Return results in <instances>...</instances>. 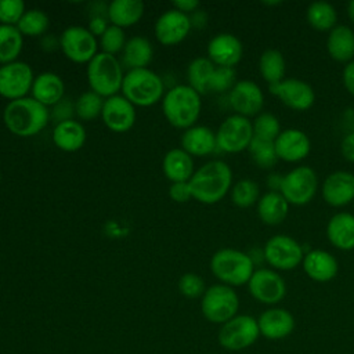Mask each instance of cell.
<instances>
[{
    "instance_id": "cell-9",
    "label": "cell",
    "mask_w": 354,
    "mask_h": 354,
    "mask_svg": "<svg viewBox=\"0 0 354 354\" xmlns=\"http://www.w3.org/2000/svg\"><path fill=\"white\" fill-rule=\"evenodd\" d=\"M260 335L257 319L252 315H235L221 325L218 330V343L230 351H241L252 346Z\"/></svg>"
},
{
    "instance_id": "cell-44",
    "label": "cell",
    "mask_w": 354,
    "mask_h": 354,
    "mask_svg": "<svg viewBox=\"0 0 354 354\" xmlns=\"http://www.w3.org/2000/svg\"><path fill=\"white\" fill-rule=\"evenodd\" d=\"M178 290L183 296L188 299L202 297L206 290L205 281L201 275L195 272H185L178 279Z\"/></svg>"
},
{
    "instance_id": "cell-27",
    "label": "cell",
    "mask_w": 354,
    "mask_h": 354,
    "mask_svg": "<svg viewBox=\"0 0 354 354\" xmlns=\"http://www.w3.org/2000/svg\"><path fill=\"white\" fill-rule=\"evenodd\" d=\"M51 138L58 149L64 152H75L86 142V129L75 119L65 120L54 126Z\"/></svg>"
},
{
    "instance_id": "cell-25",
    "label": "cell",
    "mask_w": 354,
    "mask_h": 354,
    "mask_svg": "<svg viewBox=\"0 0 354 354\" xmlns=\"http://www.w3.org/2000/svg\"><path fill=\"white\" fill-rule=\"evenodd\" d=\"M181 148L191 156H206L217 148L216 133L207 126L195 124L184 130Z\"/></svg>"
},
{
    "instance_id": "cell-39",
    "label": "cell",
    "mask_w": 354,
    "mask_h": 354,
    "mask_svg": "<svg viewBox=\"0 0 354 354\" xmlns=\"http://www.w3.org/2000/svg\"><path fill=\"white\" fill-rule=\"evenodd\" d=\"M248 149H249L254 163L261 169H270V167L275 166V163L279 159L277 155V151H275L274 141H266V140H261V138H257L253 136Z\"/></svg>"
},
{
    "instance_id": "cell-16",
    "label": "cell",
    "mask_w": 354,
    "mask_h": 354,
    "mask_svg": "<svg viewBox=\"0 0 354 354\" xmlns=\"http://www.w3.org/2000/svg\"><path fill=\"white\" fill-rule=\"evenodd\" d=\"M136 106L122 94L105 98L101 119L104 124L113 133H126L136 123Z\"/></svg>"
},
{
    "instance_id": "cell-37",
    "label": "cell",
    "mask_w": 354,
    "mask_h": 354,
    "mask_svg": "<svg viewBox=\"0 0 354 354\" xmlns=\"http://www.w3.org/2000/svg\"><path fill=\"white\" fill-rule=\"evenodd\" d=\"M48 26H50V18L40 8H28L17 25L22 36H28V37H39L44 35Z\"/></svg>"
},
{
    "instance_id": "cell-7",
    "label": "cell",
    "mask_w": 354,
    "mask_h": 354,
    "mask_svg": "<svg viewBox=\"0 0 354 354\" xmlns=\"http://www.w3.org/2000/svg\"><path fill=\"white\" fill-rule=\"evenodd\" d=\"M239 299L234 288L216 283L206 288L201 297V310L203 317L213 324H225L236 315Z\"/></svg>"
},
{
    "instance_id": "cell-32",
    "label": "cell",
    "mask_w": 354,
    "mask_h": 354,
    "mask_svg": "<svg viewBox=\"0 0 354 354\" xmlns=\"http://www.w3.org/2000/svg\"><path fill=\"white\" fill-rule=\"evenodd\" d=\"M153 57L152 43L144 36H133L127 39L122 51V61L129 69L148 68Z\"/></svg>"
},
{
    "instance_id": "cell-54",
    "label": "cell",
    "mask_w": 354,
    "mask_h": 354,
    "mask_svg": "<svg viewBox=\"0 0 354 354\" xmlns=\"http://www.w3.org/2000/svg\"><path fill=\"white\" fill-rule=\"evenodd\" d=\"M264 4H279V1H264Z\"/></svg>"
},
{
    "instance_id": "cell-15",
    "label": "cell",
    "mask_w": 354,
    "mask_h": 354,
    "mask_svg": "<svg viewBox=\"0 0 354 354\" xmlns=\"http://www.w3.org/2000/svg\"><path fill=\"white\" fill-rule=\"evenodd\" d=\"M191 28L192 22L189 15L171 7L158 17L153 26V33L160 44L176 46L188 36Z\"/></svg>"
},
{
    "instance_id": "cell-5",
    "label": "cell",
    "mask_w": 354,
    "mask_h": 354,
    "mask_svg": "<svg viewBox=\"0 0 354 354\" xmlns=\"http://www.w3.org/2000/svg\"><path fill=\"white\" fill-rule=\"evenodd\" d=\"M210 270L221 283L232 288L249 282L254 272V263L253 259L242 250L223 248L213 253Z\"/></svg>"
},
{
    "instance_id": "cell-18",
    "label": "cell",
    "mask_w": 354,
    "mask_h": 354,
    "mask_svg": "<svg viewBox=\"0 0 354 354\" xmlns=\"http://www.w3.org/2000/svg\"><path fill=\"white\" fill-rule=\"evenodd\" d=\"M228 101L232 109L242 116L257 115L264 105V95L260 86L252 80H238L230 90Z\"/></svg>"
},
{
    "instance_id": "cell-23",
    "label": "cell",
    "mask_w": 354,
    "mask_h": 354,
    "mask_svg": "<svg viewBox=\"0 0 354 354\" xmlns=\"http://www.w3.org/2000/svg\"><path fill=\"white\" fill-rule=\"evenodd\" d=\"M30 97L47 108L53 106L65 97L64 80L54 72H41L35 76Z\"/></svg>"
},
{
    "instance_id": "cell-29",
    "label": "cell",
    "mask_w": 354,
    "mask_h": 354,
    "mask_svg": "<svg viewBox=\"0 0 354 354\" xmlns=\"http://www.w3.org/2000/svg\"><path fill=\"white\" fill-rule=\"evenodd\" d=\"M141 0H112L106 7V18L111 25L122 29L136 25L144 15Z\"/></svg>"
},
{
    "instance_id": "cell-34",
    "label": "cell",
    "mask_w": 354,
    "mask_h": 354,
    "mask_svg": "<svg viewBox=\"0 0 354 354\" xmlns=\"http://www.w3.org/2000/svg\"><path fill=\"white\" fill-rule=\"evenodd\" d=\"M306 17L308 24L317 30H330L336 26L337 21L336 8L325 0L310 3L306 11Z\"/></svg>"
},
{
    "instance_id": "cell-4",
    "label": "cell",
    "mask_w": 354,
    "mask_h": 354,
    "mask_svg": "<svg viewBox=\"0 0 354 354\" xmlns=\"http://www.w3.org/2000/svg\"><path fill=\"white\" fill-rule=\"evenodd\" d=\"M122 95L134 106H152L162 101L165 84L162 77L149 68L129 69L124 73Z\"/></svg>"
},
{
    "instance_id": "cell-49",
    "label": "cell",
    "mask_w": 354,
    "mask_h": 354,
    "mask_svg": "<svg viewBox=\"0 0 354 354\" xmlns=\"http://www.w3.org/2000/svg\"><path fill=\"white\" fill-rule=\"evenodd\" d=\"M340 151H342V155L350 160V162H354V131L353 133H348L342 144H340Z\"/></svg>"
},
{
    "instance_id": "cell-22",
    "label": "cell",
    "mask_w": 354,
    "mask_h": 354,
    "mask_svg": "<svg viewBox=\"0 0 354 354\" xmlns=\"http://www.w3.org/2000/svg\"><path fill=\"white\" fill-rule=\"evenodd\" d=\"M260 335L270 340H281L295 329V318L285 308H268L260 314L259 319Z\"/></svg>"
},
{
    "instance_id": "cell-28",
    "label": "cell",
    "mask_w": 354,
    "mask_h": 354,
    "mask_svg": "<svg viewBox=\"0 0 354 354\" xmlns=\"http://www.w3.org/2000/svg\"><path fill=\"white\" fill-rule=\"evenodd\" d=\"M326 236L337 249H354V214L347 212L333 214L326 225Z\"/></svg>"
},
{
    "instance_id": "cell-1",
    "label": "cell",
    "mask_w": 354,
    "mask_h": 354,
    "mask_svg": "<svg viewBox=\"0 0 354 354\" xmlns=\"http://www.w3.org/2000/svg\"><path fill=\"white\" fill-rule=\"evenodd\" d=\"M3 122L18 137H33L50 122V109L30 95L8 101L3 109Z\"/></svg>"
},
{
    "instance_id": "cell-35",
    "label": "cell",
    "mask_w": 354,
    "mask_h": 354,
    "mask_svg": "<svg viewBox=\"0 0 354 354\" xmlns=\"http://www.w3.org/2000/svg\"><path fill=\"white\" fill-rule=\"evenodd\" d=\"M216 65L207 57L194 58L187 68L188 86L196 90L199 94L209 91V82Z\"/></svg>"
},
{
    "instance_id": "cell-30",
    "label": "cell",
    "mask_w": 354,
    "mask_h": 354,
    "mask_svg": "<svg viewBox=\"0 0 354 354\" xmlns=\"http://www.w3.org/2000/svg\"><path fill=\"white\" fill-rule=\"evenodd\" d=\"M289 212V203L278 191H268L257 201V214L268 225L281 224Z\"/></svg>"
},
{
    "instance_id": "cell-53",
    "label": "cell",
    "mask_w": 354,
    "mask_h": 354,
    "mask_svg": "<svg viewBox=\"0 0 354 354\" xmlns=\"http://www.w3.org/2000/svg\"><path fill=\"white\" fill-rule=\"evenodd\" d=\"M347 14L351 21H354V0H350L347 4Z\"/></svg>"
},
{
    "instance_id": "cell-36",
    "label": "cell",
    "mask_w": 354,
    "mask_h": 354,
    "mask_svg": "<svg viewBox=\"0 0 354 354\" xmlns=\"http://www.w3.org/2000/svg\"><path fill=\"white\" fill-rule=\"evenodd\" d=\"M259 69L263 79L270 84L283 80L286 64L282 53L277 48L264 50L259 59Z\"/></svg>"
},
{
    "instance_id": "cell-31",
    "label": "cell",
    "mask_w": 354,
    "mask_h": 354,
    "mask_svg": "<svg viewBox=\"0 0 354 354\" xmlns=\"http://www.w3.org/2000/svg\"><path fill=\"white\" fill-rule=\"evenodd\" d=\"M329 55L340 62L350 61L354 57V32L347 25H336L329 30L326 39Z\"/></svg>"
},
{
    "instance_id": "cell-51",
    "label": "cell",
    "mask_w": 354,
    "mask_h": 354,
    "mask_svg": "<svg viewBox=\"0 0 354 354\" xmlns=\"http://www.w3.org/2000/svg\"><path fill=\"white\" fill-rule=\"evenodd\" d=\"M343 83L348 93L354 95V59L350 61L343 69Z\"/></svg>"
},
{
    "instance_id": "cell-6",
    "label": "cell",
    "mask_w": 354,
    "mask_h": 354,
    "mask_svg": "<svg viewBox=\"0 0 354 354\" xmlns=\"http://www.w3.org/2000/svg\"><path fill=\"white\" fill-rule=\"evenodd\" d=\"M86 75L90 90L102 98L116 95L122 88L124 77L120 61L115 55L102 51H98L87 64Z\"/></svg>"
},
{
    "instance_id": "cell-41",
    "label": "cell",
    "mask_w": 354,
    "mask_h": 354,
    "mask_svg": "<svg viewBox=\"0 0 354 354\" xmlns=\"http://www.w3.org/2000/svg\"><path fill=\"white\" fill-rule=\"evenodd\" d=\"M281 133L279 120L270 112H261L253 122V136L266 141H275Z\"/></svg>"
},
{
    "instance_id": "cell-26",
    "label": "cell",
    "mask_w": 354,
    "mask_h": 354,
    "mask_svg": "<svg viewBox=\"0 0 354 354\" xmlns=\"http://www.w3.org/2000/svg\"><path fill=\"white\" fill-rule=\"evenodd\" d=\"M162 170L170 183L189 181L195 171L194 159L181 147L171 148L163 156Z\"/></svg>"
},
{
    "instance_id": "cell-43",
    "label": "cell",
    "mask_w": 354,
    "mask_h": 354,
    "mask_svg": "<svg viewBox=\"0 0 354 354\" xmlns=\"http://www.w3.org/2000/svg\"><path fill=\"white\" fill-rule=\"evenodd\" d=\"M236 83V72L230 66H216L209 82V91H230Z\"/></svg>"
},
{
    "instance_id": "cell-8",
    "label": "cell",
    "mask_w": 354,
    "mask_h": 354,
    "mask_svg": "<svg viewBox=\"0 0 354 354\" xmlns=\"http://www.w3.org/2000/svg\"><path fill=\"white\" fill-rule=\"evenodd\" d=\"M318 188V177L310 166H297L282 176L279 192L292 205L308 203Z\"/></svg>"
},
{
    "instance_id": "cell-20",
    "label": "cell",
    "mask_w": 354,
    "mask_h": 354,
    "mask_svg": "<svg viewBox=\"0 0 354 354\" xmlns=\"http://www.w3.org/2000/svg\"><path fill=\"white\" fill-rule=\"evenodd\" d=\"M322 196L330 206L339 207L354 199V174L337 170L326 176L322 183Z\"/></svg>"
},
{
    "instance_id": "cell-33",
    "label": "cell",
    "mask_w": 354,
    "mask_h": 354,
    "mask_svg": "<svg viewBox=\"0 0 354 354\" xmlns=\"http://www.w3.org/2000/svg\"><path fill=\"white\" fill-rule=\"evenodd\" d=\"M22 46L24 36L17 26L0 25V65L18 61Z\"/></svg>"
},
{
    "instance_id": "cell-40",
    "label": "cell",
    "mask_w": 354,
    "mask_h": 354,
    "mask_svg": "<svg viewBox=\"0 0 354 354\" xmlns=\"http://www.w3.org/2000/svg\"><path fill=\"white\" fill-rule=\"evenodd\" d=\"M259 185L250 178H242L231 187V201L238 207H249L259 201Z\"/></svg>"
},
{
    "instance_id": "cell-24",
    "label": "cell",
    "mask_w": 354,
    "mask_h": 354,
    "mask_svg": "<svg viewBox=\"0 0 354 354\" xmlns=\"http://www.w3.org/2000/svg\"><path fill=\"white\" fill-rule=\"evenodd\" d=\"M301 263L304 272L317 282H328L333 279L339 268L336 259L322 249H314L304 253Z\"/></svg>"
},
{
    "instance_id": "cell-46",
    "label": "cell",
    "mask_w": 354,
    "mask_h": 354,
    "mask_svg": "<svg viewBox=\"0 0 354 354\" xmlns=\"http://www.w3.org/2000/svg\"><path fill=\"white\" fill-rule=\"evenodd\" d=\"M75 113V102H69L68 98H62L59 102H57L55 105L51 106V111H50V119H53L57 123H61V122H65V120H71L73 119Z\"/></svg>"
},
{
    "instance_id": "cell-3",
    "label": "cell",
    "mask_w": 354,
    "mask_h": 354,
    "mask_svg": "<svg viewBox=\"0 0 354 354\" xmlns=\"http://www.w3.org/2000/svg\"><path fill=\"white\" fill-rule=\"evenodd\" d=\"M201 109V94L188 84L173 86L162 98L163 116L176 129L187 130L195 126Z\"/></svg>"
},
{
    "instance_id": "cell-21",
    "label": "cell",
    "mask_w": 354,
    "mask_h": 354,
    "mask_svg": "<svg viewBox=\"0 0 354 354\" xmlns=\"http://www.w3.org/2000/svg\"><path fill=\"white\" fill-rule=\"evenodd\" d=\"M279 159L286 162H299L304 159L311 149L308 136L299 129H286L279 133L274 141Z\"/></svg>"
},
{
    "instance_id": "cell-45",
    "label": "cell",
    "mask_w": 354,
    "mask_h": 354,
    "mask_svg": "<svg viewBox=\"0 0 354 354\" xmlns=\"http://www.w3.org/2000/svg\"><path fill=\"white\" fill-rule=\"evenodd\" d=\"M25 11L22 0H0V25L17 26Z\"/></svg>"
},
{
    "instance_id": "cell-38",
    "label": "cell",
    "mask_w": 354,
    "mask_h": 354,
    "mask_svg": "<svg viewBox=\"0 0 354 354\" xmlns=\"http://www.w3.org/2000/svg\"><path fill=\"white\" fill-rule=\"evenodd\" d=\"M104 101L105 98H102L97 93L91 90L84 91L75 101V115L84 122L93 120L101 116Z\"/></svg>"
},
{
    "instance_id": "cell-48",
    "label": "cell",
    "mask_w": 354,
    "mask_h": 354,
    "mask_svg": "<svg viewBox=\"0 0 354 354\" xmlns=\"http://www.w3.org/2000/svg\"><path fill=\"white\" fill-rule=\"evenodd\" d=\"M108 22L109 21H108L106 17H104V15H94V17L90 18L87 29L97 37V36H101L106 30V28L109 26Z\"/></svg>"
},
{
    "instance_id": "cell-2",
    "label": "cell",
    "mask_w": 354,
    "mask_h": 354,
    "mask_svg": "<svg viewBox=\"0 0 354 354\" xmlns=\"http://www.w3.org/2000/svg\"><path fill=\"white\" fill-rule=\"evenodd\" d=\"M231 184L232 170L220 159L202 165L194 171L189 180L192 199L205 205H213L221 201L231 189Z\"/></svg>"
},
{
    "instance_id": "cell-19",
    "label": "cell",
    "mask_w": 354,
    "mask_h": 354,
    "mask_svg": "<svg viewBox=\"0 0 354 354\" xmlns=\"http://www.w3.org/2000/svg\"><path fill=\"white\" fill-rule=\"evenodd\" d=\"M243 54V47L241 40L232 33H218L213 36L207 43V58L216 66H230L234 68Z\"/></svg>"
},
{
    "instance_id": "cell-17",
    "label": "cell",
    "mask_w": 354,
    "mask_h": 354,
    "mask_svg": "<svg viewBox=\"0 0 354 354\" xmlns=\"http://www.w3.org/2000/svg\"><path fill=\"white\" fill-rule=\"evenodd\" d=\"M270 91L281 98V101L296 111H306L308 109L315 100V94L313 87L300 79L289 77L283 79L278 83L268 86Z\"/></svg>"
},
{
    "instance_id": "cell-11",
    "label": "cell",
    "mask_w": 354,
    "mask_h": 354,
    "mask_svg": "<svg viewBox=\"0 0 354 354\" xmlns=\"http://www.w3.org/2000/svg\"><path fill=\"white\" fill-rule=\"evenodd\" d=\"M253 138V123L249 118L234 113L225 118L216 131L217 148L235 153L246 149Z\"/></svg>"
},
{
    "instance_id": "cell-50",
    "label": "cell",
    "mask_w": 354,
    "mask_h": 354,
    "mask_svg": "<svg viewBox=\"0 0 354 354\" xmlns=\"http://www.w3.org/2000/svg\"><path fill=\"white\" fill-rule=\"evenodd\" d=\"M171 7L188 15L189 12H195L199 8V1L198 0H177V1H173Z\"/></svg>"
},
{
    "instance_id": "cell-42",
    "label": "cell",
    "mask_w": 354,
    "mask_h": 354,
    "mask_svg": "<svg viewBox=\"0 0 354 354\" xmlns=\"http://www.w3.org/2000/svg\"><path fill=\"white\" fill-rule=\"evenodd\" d=\"M126 35H124V30L119 26H115V25H111L106 28V30L100 36V48L102 53H106V54H111V55H115L118 53H122L124 46H126Z\"/></svg>"
},
{
    "instance_id": "cell-12",
    "label": "cell",
    "mask_w": 354,
    "mask_h": 354,
    "mask_svg": "<svg viewBox=\"0 0 354 354\" xmlns=\"http://www.w3.org/2000/svg\"><path fill=\"white\" fill-rule=\"evenodd\" d=\"M263 256L274 268L288 271L296 268L303 261L304 250L296 239L279 234L271 236L266 242Z\"/></svg>"
},
{
    "instance_id": "cell-10",
    "label": "cell",
    "mask_w": 354,
    "mask_h": 354,
    "mask_svg": "<svg viewBox=\"0 0 354 354\" xmlns=\"http://www.w3.org/2000/svg\"><path fill=\"white\" fill-rule=\"evenodd\" d=\"M97 37L79 25L68 26L59 36V48L75 64H88L98 53Z\"/></svg>"
},
{
    "instance_id": "cell-47",
    "label": "cell",
    "mask_w": 354,
    "mask_h": 354,
    "mask_svg": "<svg viewBox=\"0 0 354 354\" xmlns=\"http://www.w3.org/2000/svg\"><path fill=\"white\" fill-rule=\"evenodd\" d=\"M169 196L171 201L177 203H184L192 199V192L189 187V181L183 183H170L169 187Z\"/></svg>"
},
{
    "instance_id": "cell-14",
    "label": "cell",
    "mask_w": 354,
    "mask_h": 354,
    "mask_svg": "<svg viewBox=\"0 0 354 354\" xmlns=\"http://www.w3.org/2000/svg\"><path fill=\"white\" fill-rule=\"evenodd\" d=\"M248 288L250 295L264 304H275L286 295V283L283 278L270 268L254 270L248 282Z\"/></svg>"
},
{
    "instance_id": "cell-13",
    "label": "cell",
    "mask_w": 354,
    "mask_h": 354,
    "mask_svg": "<svg viewBox=\"0 0 354 354\" xmlns=\"http://www.w3.org/2000/svg\"><path fill=\"white\" fill-rule=\"evenodd\" d=\"M35 80L33 71L24 61L0 65V95L8 101L28 97Z\"/></svg>"
},
{
    "instance_id": "cell-52",
    "label": "cell",
    "mask_w": 354,
    "mask_h": 354,
    "mask_svg": "<svg viewBox=\"0 0 354 354\" xmlns=\"http://www.w3.org/2000/svg\"><path fill=\"white\" fill-rule=\"evenodd\" d=\"M281 181H282V176L271 174L268 178V185H270L271 191H277V188L281 187Z\"/></svg>"
}]
</instances>
